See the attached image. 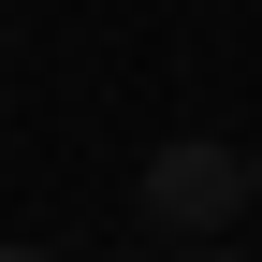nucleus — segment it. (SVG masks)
I'll use <instances>...</instances> for the list:
<instances>
[{
  "label": "nucleus",
  "instance_id": "7ed1b4c3",
  "mask_svg": "<svg viewBox=\"0 0 262 262\" xmlns=\"http://www.w3.org/2000/svg\"><path fill=\"white\" fill-rule=\"evenodd\" d=\"M0 262H58V248H0Z\"/></svg>",
  "mask_w": 262,
  "mask_h": 262
},
{
  "label": "nucleus",
  "instance_id": "f03ea898",
  "mask_svg": "<svg viewBox=\"0 0 262 262\" xmlns=\"http://www.w3.org/2000/svg\"><path fill=\"white\" fill-rule=\"evenodd\" d=\"M175 262H233V248H175Z\"/></svg>",
  "mask_w": 262,
  "mask_h": 262
},
{
  "label": "nucleus",
  "instance_id": "20e7f679",
  "mask_svg": "<svg viewBox=\"0 0 262 262\" xmlns=\"http://www.w3.org/2000/svg\"><path fill=\"white\" fill-rule=\"evenodd\" d=\"M248 175H262V146H248Z\"/></svg>",
  "mask_w": 262,
  "mask_h": 262
},
{
  "label": "nucleus",
  "instance_id": "f257e3e1",
  "mask_svg": "<svg viewBox=\"0 0 262 262\" xmlns=\"http://www.w3.org/2000/svg\"><path fill=\"white\" fill-rule=\"evenodd\" d=\"M131 204H146V233H175V248H219V233L262 204V175H248L233 146H204V131H189V146H160V160H146V189H131Z\"/></svg>",
  "mask_w": 262,
  "mask_h": 262
}]
</instances>
